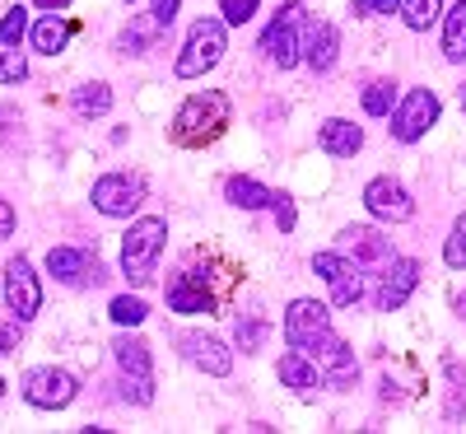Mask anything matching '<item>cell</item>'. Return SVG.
<instances>
[{"label": "cell", "mask_w": 466, "mask_h": 434, "mask_svg": "<svg viewBox=\"0 0 466 434\" xmlns=\"http://www.w3.org/2000/svg\"><path fill=\"white\" fill-rule=\"evenodd\" d=\"M0 80H5V85H24L28 80V61L10 43H0Z\"/></svg>", "instance_id": "cell-32"}, {"label": "cell", "mask_w": 466, "mask_h": 434, "mask_svg": "<svg viewBox=\"0 0 466 434\" xmlns=\"http://www.w3.org/2000/svg\"><path fill=\"white\" fill-rule=\"evenodd\" d=\"M127 5H136V0H127Z\"/></svg>", "instance_id": "cell-45"}, {"label": "cell", "mask_w": 466, "mask_h": 434, "mask_svg": "<svg viewBox=\"0 0 466 434\" xmlns=\"http://www.w3.org/2000/svg\"><path fill=\"white\" fill-rule=\"evenodd\" d=\"M443 262H448L452 271H466V211L457 215V224H452V239L443 243Z\"/></svg>", "instance_id": "cell-33"}, {"label": "cell", "mask_w": 466, "mask_h": 434, "mask_svg": "<svg viewBox=\"0 0 466 434\" xmlns=\"http://www.w3.org/2000/svg\"><path fill=\"white\" fill-rule=\"evenodd\" d=\"M75 112H80V117H103L107 108H112V89L103 85V80H94V85H80V89H75Z\"/></svg>", "instance_id": "cell-28"}, {"label": "cell", "mask_w": 466, "mask_h": 434, "mask_svg": "<svg viewBox=\"0 0 466 434\" xmlns=\"http://www.w3.org/2000/svg\"><path fill=\"white\" fill-rule=\"evenodd\" d=\"M327 336H331V308H327V304H318V299H294V304L285 308V341H289V350L313 355Z\"/></svg>", "instance_id": "cell-7"}, {"label": "cell", "mask_w": 466, "mask_h": 434, "mask_svg": "<svg viewBox=\"0 0 466 434\" xmlns=\"http://www.w3.org/2000/svg\"><path fill=\"white\" fill-rule=\"evenodd\" d=\"M15 350H19V318L0 323V355H15Z\"/></svg>", "instance_id": "cell-39"}, {"label": "cell", "mask_w": 466, "mask_h": 434, "mask_svg": "<svg viewBox=\"0 0 466 434\" xmlns=\"http://www.w3.org/2000/svg\"><path fill=\"white\" fill-rule=\"evenodd\" d=\"M443 57L452 66L466 61V0H457V5L443 15Z\"/></svg>", "instance_id": "cell-24"}, {"label": "cell", "mask_w": 466, "mask_h": 434, "mask_svg": "<svg viewBox=\"0 0 466 434\" xmlns=\"http://www.w3.org/2000/svg\"><path fill=\"white\" fill-rule=\"evenodd\" d=\"M168 308L173 313H215V294L206 290V271H182L168 281Z\"/></svg>", "instance_id": "cell-17"}, {"label": "cell", "mask_w": 466, "mask_h": 434, "mask_svg": "<svg viewBox=\"0 0 466 434\" xmlns=\"http://www.w3.org/2000/svg\"><path fill=\"white\" fill-rule=\"evenodd\" d=\"M0 398H5V378H0Z\"/></svg>", "instance_id": "cell-44"}, {"label": "cell", "mask_w": 466, "mask_h": 434, "mask_svg": "<svg viewBox=\"0 0 466 434\" xmlns=\"http://www.w3.org/2000/svg\"><path fill=\"white\" fill-rule=\"evenodd\" d=\"M24 37H28V10H10L5 19H0V43H10V47H19L24 43Z\"/></svg>", "instance_id": "cell-34"}, {"label": "cell", "mask_w": 466, "mask_h": 434, "mask_svg": "<svg viewBox=\"0 0 466 434\" xmlns=\"http://www.w3.org/2000/svg\"><path fill=\"white\" fill-rule=\"evenodd\" d=\"M112 355H116V365H122V374H127V378H136V383H149V388H154V360H149V346H145L140 336L122 332V336L112 341Z\"/></svg>", "instance_id": "cell-20"}, {"label": "cell", "mask_w": 466, "mask_h": 434, "mask_svg": "<svg viewBox=\"0 0 466 434\" xmlns=\"http://www.w3.org/2000/svg\"><path fill=\"white\" fill-rule=\"evenodd\" d=\"M313 271L331 285V308H355L364 299V266L350 262L345 253H318Z\"/></svg>", "instance_id": "cell-9"}, {"label": "cell", "mask_w": 466, "mask_h": 434, "mask_svg": "<svg viewBox=\"0 0 466 434\" xmlns=\"http://www.w3.org/2000/svg\"><path fill=\"white\" fill-rule=\"evenodd\" d=\"M224 52H228V24L224 19H197L182 52H177V66H173L177 80H197V75L215 70L224 61Z\"/></svg>", "instance_id": "cell-3"}, {"label": "cell", "mask_w": 466, "mask_h": 434, "mask_svg": "<svg viewBox=\"0 0 466 434\" xmlns=\"http://www.w3.org/2000/svg\"><path fill=\"white\" fill-rule=\"evenodd\" d=\"M47 271L56 275L61 285H103L107 271L98 257H89L85 248H52L47 253Z\"/></svg>", "instance_id": "cell-14"}, {"label": "cell", "mask_w": 466, "mask_h": 434, "mask_svg": "<svg viewBox=\"0 0 466 434\" xmlns=\"http://www.w3.org/2000/svg\"><path fill=\"white\" fill-rule=\"evenodd\" d=\"M397 108V85L392 80H373L369 89H364V112L369 117H387Z\"/></svg>", "instance_id": "cell-30"}, {"label": "cell", "mask_w": 466, "mask_h": 434, "mask_svg": "<svg viewBox=\"0 0 466 434\" xmlns=\"http://www.w3.org/2000/svg\"><path fill=\"white\" fill-rule=\"evenodd\" d=\"M89 202L107 220H131L145 202V178L140 173H103L89 191Z\"/></svg>", "instance_id": "cell-6"}, {"label": "cell", "mask_w": 466, "mask_h": 434, "mask_svg": "<svg viewBox=\"0 0 466 434\" xmlns=\"http://www.w3.org/2000/svg\"><path fill=\"white\" fill-rule=\"evenodd\" d=\"M233 341H238L243 355H257L266 346V323L261 318H238V323H233Z\"/></svg>", "instance_id": "cell-31"}, {"label": "cell", "mask_w": 466, "mask_h": 434, "mask_svg": "<svg viewBox=\"0 0 466 434\" xmlns=\"http://www.w3.org/2000/svg\"><path fill=\"white\" fill-rule=\"evenodd\" d=\"M439 112H443V103H439L434 89H410L392 112H387V122H392L387 131H392V140H401V145H415L424 131L439 122Z\"/></svg>", "instance_id": "cell-5"}, {"label": "cell", "mask_w": 466, "mask_h": 434, "mask_svg": "<svg viewBox=\"0 0 466 434\" xmlns=\"http://www.w3.org/2000/svg\"><path fill=\"white\" fill-rule=\"evenodd\" d=\"M33 5H43V10H70V0H33Z\"/></svg>", "instance_id": "cell-41"}, {"label": "cell", "mask_w": 466, "mask_h": 434, "mask_svg": "<svg viewBox=\"0 0 466 434\" xmlns=\"http://www.w3.org/2000/svg\"><path fill=\"white\" fill-rule=\"evenodd\" d=\"M457 103H461V112H466V85H461V89H457Z\"/></svg>", "instance_id": "cell-43"}, {"label": "cell", "mask_w": 466, "mask_h": 434, "mask_svg": "<svg viewBox=\"0 0 466 434\" xmlns=\"http://www.w3.org/2000/svg\"><path fill=\"white\" fill-rule=\"evenodd\" d=\"M70 33H75V24H70L66 15H56V10H47L43 19H37V24L28 28V37H33V52H43V57H56V52H66Z\"/></svg>", "instance_id": "cell-21"}, {"label": "cell", "mask_w": 466, "mask_h": 434, "mask_svg": "<svg viewBox=\"0 0 466 434\" xmlns=\"http://www.w3.org/2000/svg\"><path fill=\"white\" fill-rule=\"evenodd\" d=\"M313 365H318V374H322V388L345 392V388H355V383H360V360H355V350H350L336 332L313 350Z\"/></svg>", "instance_id": "cell-11"}, {"label": "cell", "mask_w": 466, "mask_h": 434, "mask_svg": "<svg viewBox=\"0 0 466 434\" xmlns=\"http://www.w3.org/2000/svg\"><path fill=\"white\" fill-rule=\"evenodd\" d=\"M336 52H340V33L336 24H313L303 37V66L313 70V75H327L336 66Z\"/></svg>", "instance_id": "cell-19"}, {"label": "cell", "mask_w": 466, "mask_h": 434, "mask_svg": "<svg viewBox=\"0 0 466 434\" xmlns=\"http://www.w3.org/2000/svg\"><path fill=\"white\" fill-rule=\"evenodd\" d=\"M182 355H187V360L197 365L201 374H210V378H228V374H233V350H228L219 336L187 332V336H182Z\"/></svg>", "instance_id": "cell-16"}, {"label": "cell", "mask_w": 466, "mask_h": 434, "mask_svg": "<svg viewBox=\"0 0 466 434\" xmlns=\"http://www.w3.org/2000/svg\"><path fill=\"white\" fill-rule=\"evenodd\" d=\"M270 196H276V191H270L266 182L243 178V173L224 182V202H228V206H238V211H270Z\"/></svg>", "instance_id": "cell-23"}, {"label": "cell", "mask_w": 466, "mask_h": 434, "mask_svg": "<svg viewBox=\"0 0 466 434\" xmlns=\"http://www.w3.org/2000/svg\"><path fill=\"white\" fill-rule=\"evenodd\" d=\"M177 10H182V0H154V19H159V28H168L173 19H177Z\"/></svg>", "instance_id": "cell-38"}, {"label": "cell", "mask_w": 466, "mask_h": 434, "mask_svg": "<svg viewBox=\"0 0 466 434\" xmlns=\"http://www.w3.org/2000/svg\"><path fill=\"white\" fill-rule=\"evenodd\" d=\"M303 5L299 0H285V5L276 10V19H270L266 28H261V52H266V61H276L280 70H289V66H299L303 61Z\"/></svg>", "instance_id": "cell-4"}, {"label": "cell", "mask_w": 466, "mask_h": 434, "mask_svg": "<svg viewBox=\"0 0 466 434\" xmlns=\"http://www.w3.org/2000/svg\"><path fill=\"white\" fill-rule=\"evenodd\" d=\"M276 374H280V383L294 388V392H313V388H322V374H318V365H313V355H303V350L280 355Z\"/></svg>", "instance_id": "cell-22"}, {"label": "cell", "mask_w": 466, "mask_h": 434, "mask_svg": "<svg viewBox=\"0 0 466 434\" xmlns=\"http://www.w3.org/2000/svg\"><path fill=\"white\" fill-rule=\"evenodd\" d=\"M5 308L15 313L19 323H33L37 308H43V285H37L28 257H15V262L5 266Z\"/></svg>", "instance_id": "cell-12"}, {"label": "cell", "mask_w": 466, "mask_h": 434, "mask_svg": "<svg viewBox=\"0 0 466 434\" xmlns=\"http://www.w3.org/2000/svg\"><path fill=\"white\" fill-rule=\"evenodd\" d=\"M318 145H322V154H331V160H355V154L364 150V131L355 122H345V117H327V122L318 127Z\"/></svg>", "instance_id": "cell-18"}, {"label": "cell", "mask_w": 466, "mask_h": 434, "mask_svg": "<svg viewBox=\"0 0 466 434\" xmlns=\"http://www.w3.org/2000/svg\"><path fill=\"white\" fill-rule=\"evenodd\" d=\"M401 19L410 33H424L430 24L443 19V0H401Z\"/></svg>", "instance_id": "cell-27"}, {"label": "cell", "mask_w": 466, "mask_h": 434, "mask_svg": "<svg viewBox=\"0 0 466 434\" xmlns=\"http://www.w3.org/2000/svg\"><path fill=\"white\" fill-rule=\"evenodd\" d=\"M457 318H466V294H457Z\"/></svg>", "instance_id": "cell-42"}, {"label": "cell", "mask_w": 466, "mask_h": 434, "mask_svg": "<svg viewBox=\"0 0 466 434\" xmlns=\"http://www.w3.org/2000/svg\"><path fill=\"white\" fill-rule=\"evenodd\" d=\"M364 206H369V215L382 220V224H406V220L415 215L410 191H406L401 182H392V178H373V182L364 187Z\"/></svg>", "instance_id": "cell-13"}, {"label": "cell", "mask_w": 466, "mask_h": 434, "mask_svg": "<svg viewBox=\"0 0 466 434\" xmlns=\"http://www.w3.org/2000/svg\"><path fill=\"white\" fill-rule=\"evenodd\" d=\"M107 313H112V323H116V327H140V323L149 318V308H145L140 294H116V299L107 304Z\"/></svg>", "instance_id": "cell-29"}, {"label": "cell", "mask_w": 466, "mask_h": 434, "mask_svg": "<svg viewBox=\"0 0 466 434\" xmlns=\"http://www.w3.org/2000/svg\"><path fill=\"white\" fill-rule=\"evenodd\" d=\"M15 233V211H10V202L0 196V239H10Z\"/></svg>", "instance_id": "cell-40"}, {"label": "cell", "mask_w": 466, "mask_h": 434, "mask_svg": "<svg viewBox=\"0 0 466 434\" xmlns=\"http://www.w3.org/2000/svg\"><path fill=\"white\" fill-rule=\"evenodd\" d=\"M443 374H448V407H443V420H448V425H461V420H466V369L448 355Z\"/></svg>", "instance_id": "cell-25"}, {"label": "cell", "mask_w": 466, "mask_h": 434, "mask_svg": "<svg viewBox=\"0 0 466 434\" xmlns=\"http://www.w3.org/2000/svg\"><path fill=\"white\" fill-rule=\"evenodd\" d=\"M228 122H233V103H228L224 89L191 94V98L177 108V117H173V140H177L182 150H201V145L219 140Z\"/></svg>", "instance_id": "cell-1"}, {"label": "cell", "mask_w": 466, "mask_h": 434, "mask_svg": "<svg viewBox=\"0 0 466 434\" xmlns=\"http://www.w3.org/2000/svg\"><path fill=\"white\" fill-rule=\"evenodd\" d=\"M355 10L360 15H397L401 0H355Z\"/></svg>", "instance_id": "cell-37"}, {"label": "cell", "mask_w": 466, "mask_h": 434, "mask_svg": "<svg viewBox=\"0 0 466 434\" xmlns=\"http://www.w3.org/2000/svg\"><path fill=\"white\" fill-rule=\"evenodd\" d=\"M270 215H276L280 233H294V224H299V211H294V196H289V191H276V196H270Z\"/></svg>", "instance_id": "cell-36"}, {"label": "cell", "mask_w": 466, "mask_h": 434, "mask_svg": "<svg viewBox=\"0 0 466 434\" xmlns=\"http://www.w3.org/2000/svg\"><path fill=\"white\" fill-rule=\"evenodd\" d=\"M154 33H159V19H131L127 28H122V37H116V47H122L127 57H145L149 52V43H154Z\"/></svg>", "instance_id": "cell-26"}, {"label": "cell", "mask_w": 466, "mask_h": 434, "mask_svg": "<svg viewBox=\"0 0 466 434\" xmlns=\"http://www.w3.org/2000/svg\"><path fill=\"white\" fill-rule=\"evenodd\" d=\"M80 398V378L56 369V365H43V369H28L24 374V402L37 407V411H61Z\"/></svg>", "instance_id": "cell-8"}, {"label": "cell", "mask_w": 466, "mask_h": 434, "mask_svg": "<svg viewBox=\"0 0 466 434\" xmlns=\"http://www.w3.org/2000/svg\"><path fill=\"white\" fill-rule=\"evenodd\" d=\"M257 5H261V0H219V19H224L228 28H243V24L257 15Z\"/></svg>", "instance_id": "cell-35"}, {"label": "cell", "mask_w": 466, "mask_h": 434, "mask_svg": "<svg viewBox=\"0 0 466 434\" xmlns=\"http://www.w3.org/2000/svg\"><path fill=\"white\" fill-rule=\"evenodd\" d=\"M420 285V262L415 257H392L378 275V290H373V308L378 313H397Z\"/></svg>", "instance_id": "cell-10"}, {"label": "cell", "mask_w": 466, "mask_h": 434, "mask_svg": "<svg viewBox=\"0 0 466 434\" xmlns=\"http://www.w3.org/2000/svg\"><path fill=\"white\" fill-rule=\"evenodd\" d=\"M164 243H168V220H159V215L131 220V229L122 233V275L131 285L154 281V266L164 257Z\"/></svg>", "instance_id": "cell-2"}, {"label": "cell", "mask_w": 466, "mask_h": 434, "mask_svg": "<svg viewBox=\"0 0 466 434\" xmlns=\"http://www.w3.org/2000/svg\"><path fill=\"white\" fill-rule=\"evenodd\" d=\"M340 248H345L350 262H360V266H369V271H382L387 262L397 257L392 243H387L378 229H369V224H350V229H340Z\"/></svg>", "instance_id": "cell-15"}]
</instances>
